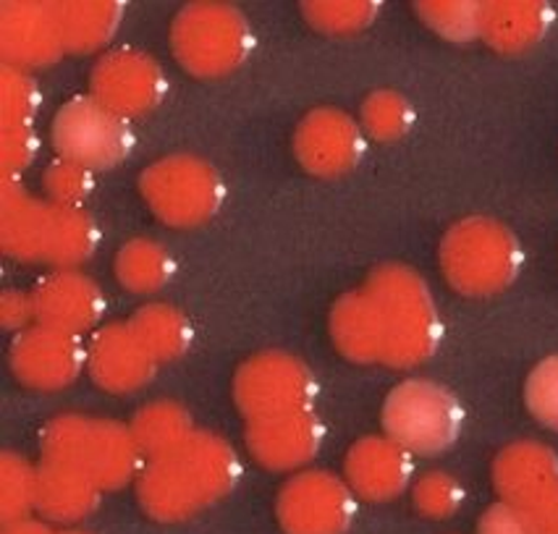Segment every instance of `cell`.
Wrapping results in <instances>:
<instances>
[{"mask_svg":"<svg viewBox=\"0 0 558 534\" xmlns=\"http://www.w3.org/2000/svg\"><path fill=\"white\" fill-rule=\"evenodd\" d=\"M140 192L147 207L171 228L207 223L226 199L220 173L194 155H171L153 162L140 175Z\"/></svg>","mask_w":558,"mask_h":534,"instance_id":"52a82bcc","label":"cell"},{"mask_svg":"<svg viewBox=\"0 0 558 534\" xmlns=\"http://www.w3.org/2000/svg\"><path fill=\"white\" fill-rule=\"evenodd\" d=\"M420 16L446 40H472L483 27V5L480 3H420Z\"/></svg>","mask_w":558,"mask_h":534,"instance_id":"4dcf8cb0","label":"cell"},{"mask_svg":"<svg viewBox=\"0 0 558 534\" xmlns=\"http://www.w3.org/2000/svg\"><path fill=\"white\" fill-rule=\"evenodd\" d=\"M45 192L50 202L66 207H82V202L93 192V171L76 166V162L58 158L45 171Z\"/></svg>","mask_w":558,"mask_h":534,"instance_id":"836d02e7","label":"cell"},{"mask_svg":"<svg viewBox=\"0 0 558 534\" xmlns=\"http://www.w3.org/2000/svg\"><path fill=\"white\" fill-rule=\"evenodd\" d=\"M440 263L453 289L485 296L509 289L522 267V250L504 223L470 218L446 233Z\"/></svg>","mask_w":558,"mask_h":534,"instance_id":"8992f818","label":"cell"},{"mask_svg":"<svg viewBox=\"0 0 558 534\" xmlns=\"http://www.w3.org/2000/svg\"><path fill=\"white\" fill-rule=\"evenodd\" d=\"M278 521L287 534H347L354 521V490L328 472H302L281 490Z\"/></svg>","mask_w":558,"mask_h":534,"instance_id":"8fae6325","label":"cell"},{"mask_svg":"<svg viewBox=\"0 0 558 534\" xmlns=\"http://www.w3.org/2000/svg\"><path fill=\"white\" fill-rule=\"evenodd\" d=\"M40 106V84L32 80L24 69L3 66V71H0V119H3V129L32 126Z\"/></svg>","mask_w":558,"mask_h":534,"instance_id":"83f0119b","label":"cell"},{"mask_svg":"<svg viewBox=\"0 0 558 534\" xmlns=\"http://www.w3.org/2000/svg\"><path fill=\"white\" fill-rule=\"evenodd\" d=\"M0 53L5 66H48L66 53L50 3L0 5Z\"/></svg>","mask_w":558,"mask_h":534,"instance_id":"9a60e30c","label":"cell"},{"mask_svg":"<svg viewBox=\"0 0 558 534\" xmlns=\"http://www.w3.org/2000/svg\"><path fill=\"white\" fill-rule=\"evenodd\" d=\"M294 155L313 175L336 179L352 171L365 155V129L343 110H313L296 126Z\"/></svg>","mask_w":558,"mask_h":534,"instance_id":"4fadbf2b","label":"cell"},{"mask_svg":"<svg viewBox=\"0 0 558 534\" xmlns=\"http://www.w3.org/2000/svg\"><path fill=\"white\" fill-rule=\"evenodd\" d=\"M95 218L82 207L29 197L16 179H3L0 194V241L16 259H45L76 267L97 250Z\"/></svg>","mask_w":558,"mask_h":534,"instance_id":"7a4b0ae2","label":"cell"},{"mask_svg":"<svg viewBox=\"0 0 558 534\" xmlns=\"http://www.w3.org/2000/svg\"><path fill=\"white\" fill-rule=\"evenodd\" d=\"M134 440L140 442L142 453L147 456V461L158 459L173 448H179L181 442L192 435V422L184 414V409H179L177 403H153L145 406L140 416L134 420Z\"/></svg>","mask_w":558,"mask_h":534,"instance_id":"4316f807","label":"cell"},{"mask_svg":"<svg viewBox=\"0 0 558 534\" xmlns=\"http://www.w3.org/2000/svg\"><path fill=\"white\" fill-rule=\"evenodd\" d=\"M412 453L386 438L360 440L347 456V482L367 500H391L412 485Z\"/></svg>","mask_w":558,"mask_h":534,"instance_id":"ac0fdd59","label":"cell"},{"mask_svg":"<svg viewBox=\"0 0 558 534\" xmlns=\"http://www.w3.org/2000/svg\"><path fill=\"white\" fill-rule=\"evenodd\" d=\"M550 24L554 11L545 3H485L480 37L501 53H524L548 35Z\"/></svg>","mask_w":558,"mask_h":534,"instance_id":"7402d4cb","label":"cell"},{"mask_svg":"<svg viewBox=\"0 0 558 534\" xmlns=\"http://www.w3.org/2000/svg\"><path fill=\"white\" fill-rule=\"evenodd\" d=\"M365 289L378 302L386 356L393 367L427 360L438 347L440 320L425 281L401 265L380 267Z\"/></svg>","mask_w":558,"mask_h":534,"instance_id":"277c9868","label":"cell"},{"mask_svg":"<svg viewBox=\"0 0 558 534\" xmlns=\"http://www.w3.org/2000/svg\"><path fill=\"white\" fill-rule=\"evenodd\" d=\"M116 276H119L123 289L134 291V294H153L171 281L173 257L158 241L134 239L119 252Z\"/></svg>","mask_w":558,"mask_h":534,"instance_id":"d4e9b609","label":"cell"},{"mask_svg":"<svg viewBox=\"0 0 558 534\" xmlns=\"http://www.w3.org/2000/svg\"><path fill=\"white\" fill-rule=\"evenodd\" d=\"M5 521H24L37 508V472L14 456L3 459V495H0Z\"/></svg>","mask_w":558,"mask_h":534,"instance_id":"d6a6232c","label":"cell"},{"mask_svg":"<svg viewBox=\"0 0 558 534\" xmlns=\"http://www.w3.org/2000/svg\"><path fill=\"white\" fill-rule=\"evenodd\" d=\"M177 61L199 80L236 71L255 48V32L239 9L226 3H192L171 24Z\"/></svg>","mask_w":558,"mask_h":534,"instance_id":"5b68a950","label":"cell"},{"mask_svg":"<svg viewBox=\"0 0 558 534\" xmlns=\"http://www.w3.org/2000/svg\"><path fill=\"white\" fill-rule=\"evenodd\" d=\"M493 482L504 503L527 508L558 482V459L543 442H517L496 459Z\"/></svg>","mask_w":558,"mask_h":534,"instance_id":"ffe728a7","label":"cell"},{"mask_svg":"<svg viewBox=\"0 0 558 534\" xmlns=\"http://www.w3.org/2000/svg\"><path fill=\"white\" fill-rule=\"evenodd\" d=\"M93 97L121 119L150 113L163 102L168 80L160 63L140 50H113L93 69Z\"/></svg>","mask_w":558,"mask_h":534,"instance_id":"7c38bea8","label":"cell"},{"mask_svg":"<svg viewBox=\"0 0 558 534\" xmlns=\"http://www.w3.org/2000/svg\"><path fill=\"white\" fill-rule=\"evenodd\" d=\"M32 302H35V317L40 325L74 336L93 328L106 310V299L95 281L74 270H61L45 278Z\"/></svg>","mask_w":558,"mask_h":534,"instance_id":"e0dca14e","label":"cell"},{"mask_svg":"<svg viewBox=\"0 0 558 534\" xmlns=\"http://www.w3.org/2000/svg\"><path fill=\"white\" fill-rule=\"evenodd\" d=\"M87 364L95 380L110 393H134L150 383L158 360L142 347L129 325H110L95 336Z\"/></svg>","mask_w":558,"mask_h":534,"instance_id":"2e32d148","label":"cell"},{"mask_svg":"<svg viewBox=\"0 0 558 534\" xmlns=\"http://www.w3.org/2000/svg\"><path fill=\"white\" fill-rule=\"evenodd\" d=\"M0 153H3V179H16L19 173L27 171L32 162L37 160L40 153V139H37L35 129H3V139H0Z\"/></svg>","mask_w":558,"mask_h":534,"instance_id":"d590c367","label":"cell"},{"mask_svg":"<svg viewBox=\"0 0 558 534\" xmlns=\"http://www.w3.org/2000/svg\"><path fill=\"white\" fill-rule=\"evenodd\" d=\"M69 53H95L121 27L123 5L113 0H87V3H50Z\"/></svg>","mask_w":558,"mask_h":534,"instance_id":"cb8c5ba5","label":"cell"},{"mask_svg":"<svg viewBox=\"0 0 558 534\" xmlns=\"http://www.w3.org/2000/svg\"><path fill=\"white\" fill-rule=\"evenodd\" d=\"M304 16L315 29L326 32V35H356L378 16V5L375 3H354V0H339V3H304Z\"/></svg>","mask_w":558,"mask_h":534,"instance_id":"f546056e","label":"cell"},{"mask_svg":"<svg viewBox=\"0 0 558 534\" xmlns=\"http://www.w3.org/2000/svg\"><path fill=\"white\" fill-rule=\"evenodd\" d=\"M246 440L259 464L287 472L313 459L323 442V427L313 412H296L252 422Z\"/></svg>","mask_w":558,"mask_h":534,"instance_id":"d6986e66","label":"cell"},{"mask_svg":"<svg viewBox=\"0 0 558 534\" xmlns=\"http://www.w3.org/2000/svg\"><path fill=\"white\" fill-rule=\"evenodd\" d=\"M464 412L446 388L430 380H407L391 390L383 425L386 435L409 453L436 456L457 442Z\"/></svg>","mask_w":558,"mask_h":534,"instance_id":"ba28073f","label":"cell"},{"mask_svg":"<svg viewBox=\"0 0 558 534\" xmlns=\"http://www.w3.org/2000/svg\"><path fill=\"white\" fill-rule=\"evenodd\" d=\"M45 459L80 472L100 490L126 485L147 456L134 440L132 429L93 416H61L45 429Z\"/></svg>","mask_w":558,"mask_h":534,"instance_id":"3957f363","label":"cell"},{"mask_svg":"<svg viewBox=\"0 0 558 534\" xmlns=\"http://www.w3.org/2000/svg\"><path fill=\"white\" fill-rule=\"evenodd\" d=\"M239 472L229 442L192 433L179 448L147 461L140 474V500L153 519H186L229 495Z\"/></svg>","mask_w":558,"mask_h":534,"instance_id":"6da1fadb","label":"cell"},{"mask_svg":"<svg viewBox=\"0 0 558 534\" xmlns=\"http://www.w3.org/2000/svg\"><path fill=\"white\" fill-rule=\"evenodd\" d=\"M524 399L535 420L558 429V356H550L532 369Z\"/></svg>","mask_w":558,"mask_h":534,"instance_id":"e575fe53","label":"cell"},{"mask_svg":"<svg viewBox=\"0 0 558 534\" xmlns=\"http://www.w3.org/2000/svg\"><path fill=\"white\" fill-rule=\"evenodd\" d=\"M14 373L24 386L37 390H58L74 383L87 364V349L82 338L63 330L35 328L22 330L14 343Z\"/></svg>","mask_w":558,"mask_h":534,"instance_id":"5bb4252c","label":"cell"},{"mask_svg":"<svg viewBox=\"0 0 558 534\" xmlns=\"http://www.w3.org/2000/svg\"><path fill=\"white\" fill-rule=\"evenodd\" d=\"M50 534H53V532H50ZM69 534H76V532H69Z\"/></svg>","mask_w":558,"mask_h":534,"instance_id":"ab89813d","label":"cell"},{"mask_svg":"<svg viewBox=\"0 0 558 534\" xmlns=\"http://www.w3.org/2000/svg\"><path fill=\"white\" fill-rule=\"evenodd\" d=\"M53 147L58 158L76 162L87 171H108L121 166L134 147V132L126 119L89 97H71L56 113Z\"/></svg>","mask_w":558,"mask_h":534,"instance_id":"9c48e42d","label":"cell"},{"mask_svg":"<svg viewBox=\"0 0 558 534\" xmlns=\"http://www.w3.org/2000/svg\"><path fill=\"white\" fill-rule=\"evenodd\" d=\"M522 511L527 513L532 534H558V482Z\"/></svg>","mask_w":558,"mask_h":534,"instance_id":"74e56055","label":"cell"},{"mask_svg":"<svg viewBox=\"0 0 558 534\" xmlns=\"http://www.w3.org/2000/svg\"><path fill=\"white\" fill-rule=\"evenodd\" d=\"M317 393L315 377L287 354H259L239 369L233 396L252 422L310 412Z\"/></svg>","mask_w":558,"mask_h":534,"instance_id":"30bf717a","label":"cell"},{"mask_svg":"<svg viewBox=\"0 0 558 534\" xmlns=\"http://www.w3.org/2000/svg\"><path fill=\"white\" fill-rule=\"evenodd\" d=\"M414 508L427 519H451L464 503V487L451 474L430 472L412 487Z\"/></svg>","mask_w":558,"mask_h":534,"instance_id":"1f68e13d","label":"cell"},{"mask_svg":"<svg viewBox=\"0 0 558 534\" xmlns=\"http://www.w3.org/2000/svg\"><path fill=\"white\" fill-rule=\"evenodd\" d=\"M29 317H35V302L22 294H5L3 296V323L11 330H27Z\"/></svg>","mask_w":558,"mask_h":534,"instance_id":"f35d334b","label":"cell"},{"mask_svg":"<svg viewBox=\"0 0 558 534\" xmlns=\"http://www.w3.org/2000/svg\"><path fill=\"white\" fill-rule=\"evenodd\" d=\"M477 534H532V526L522 508L501 500V503L488 508L485 517L480 519Z\"/></svg>","mask_w":558,"mask_h":534,"instance_id":"8d00e7d4","label":"cell"},{"mask_svg":"<svg viewBox=\"0 0 558 534\" xmlns=\"http://www.w3.org/2000/svg\"><path fill=\"white\" fill-rule=\"evenodd\" d=\"M100 487L74 469L45 459L37 469V511L53 521H80L97 508Z\"/></svg>","mask_w":558,"mask_h":534,"instance_id":"603a6c76","label":"cell"},{"mask_svg":"<svg viewBox=\"0 0 558 534\" xmlns=\"http://www.w3.org/2000/svg\"><path fill=\"white\" fill-rule=\"evenodd\" d=\"M362 129L367 136L378 142L401 139L414 123V108L399 93H375L362 106Z\"/></svg>","mask_w":558,"mask_h":534,"instance_id":"f1b7e54d","label":"cell"},{"mask_svg":"<svg viewBox=\"0 0 558 534\" xmlns=\"http://www.w3.org/2000/svg\"><path fill=\"white\" fill-rule=\"evenodd\" d=\"M333 341L356 362H383L386 336L378 302L367 289L343 296L333 310Z\"/></svg>","mask_w":558,"mask_h":534,"instance_id":"44dd1931","label":"cell"},{"mask_svg":"<svg viewBox=\"0 0 558 534\" xmlns=\"http://www.w3.org/2000/svg\"><path fill=\"white\" fill-rule=\"evenodd\" d=\"M129 328L155 360H173V356L184 354L192 341V325L181 312L166 307V304L140 310Z\"/></svg>","mask_w":558,"mask_h":534,"instance_id":"484cf974","label":"cell"}]
</instances>
